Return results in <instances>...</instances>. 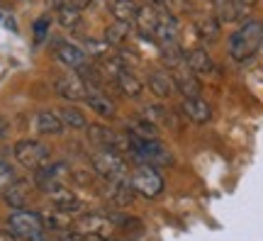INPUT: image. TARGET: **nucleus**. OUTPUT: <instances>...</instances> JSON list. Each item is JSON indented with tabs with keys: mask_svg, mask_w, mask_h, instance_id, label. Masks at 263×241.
Segmentation results:
<instances>
[{
	"mask_svg": "<svg viewBox=\"0 0 263 241\" xmlns=\"http://www.w3.org/2000/svg\"><path fill=\"white\" fill-rule=\"evenodd\" d=\"M183 115L190 122H195V124H207V122L212 120V107L200 95L197 98H185L183 100Z\"/></svg>",
	"mask_w": 263,
	"mask_h": 241,
	"instance_id": "15",
	"label": "nucleus"
},
{
	"mask_svg": "<svg viewBox=\"0 0 263 241\" xmlns=\"http://www.w3.org/2000/svg\"><path fill=\"white\" fill-rule=\"evenodd\" d=\"M59 12V25L66 29H76L81 25V8H76V5H68V8H61L57 10Z\"/></svg>",
	"mask_w": 263,
	"mask_h": 241,
	"instance_id": "27",
	"label": "nucleus"
},
{
	"mask_svg": "<svg viewBox=\"0 0 263 241\" xmlns=\"http://www.w3.org/2000/svg\"><path fill=\"white\" fill-rule=\"evenodd\" d=\"M129 137L141 139V141H154V139H159V129H156V124H151L149 120L139 117V120L129 122Z\"/></svg>",
	"mask_w": 263,
	"mask_h": 241,
	"instance_id": "22",
	"label": "nucleus"
},
{
	"mask_svg": "<svg viewBox=\"0 0 263 241\" xmlns=\"http://www.w3.org/2000/svg\"><path fill=\"white\" fill-rule=\"evenodd\" d=\"M263 44V22L261 20H249L229 37V56L234 61H249Z\"/></svg>",
	"mask_w": 263,
	"mask_h": 241,
	"instance_id": "1",
	"label": "nucleus"
},
{
	"mask_svg": "<svg viewBox=\"0 0 263 241\" xmlns=\"http://www.w3.org/2000/svg\"><path fill=\"white\" fill-rule=\"evenodd\" d=\"M195 29L202 39L215 42V39L219 37V20H217V15H200V17L195 20Z\"/></svg>",
	"mask_w": 263,
	"mask_h": 241,
	"instance_id": "23",
	"label": "nucleus"
},
{
	"mask_svg": "<svg viewBox=\"0 0 263 241\" xmlns=\"http://www.w3.org/2000/svg\"><path fill=\"white\" fill-rule=\"evenodd\" d=\"M15 158H17L20 166H25L27 171H39L47 163H51V151L42 141L22 139L15 144Z\"/></svg>",
	"mask_w": 263,
	"mask_h": 241,
	"instance_id": "6",
	"label": "nucleus"
},
{
	"mask_svg": "<svg viewBox=\"0 0 263 241\" xmlns=\"http://www.w3.org/2000/svg\"><path fill=\"white\" fill-rule=\"evenodd\" d=\"M93 168L105 180H129L132 178V171L127 166V161L122 158V154H117L112 149H103L100 154H95Z\"/></svg>",
	"mask_w": 263,
	"mask_h": 241,
	"instance_id": "4",
	"label": "nucleus"
},
{
	"mask_svg": "<svg viewBox=\"0 0 263 241\" xmlns=\"http://www.w3.org/2000/svg\"><path fill=\"white\" fill-rule=\"evenodd\" d=\"M68 5H76V0H47V8L51 10H61V8H68Z\"/></svg>",
	"mask_w": 263,
	"mask_h": 241,
	"instance_id": "31",
	"label": "nucleus"
},
{
	"mask_svg": "<svg viewBox=\"0 0 263 241\" xmlns=\"http://www.w3.org/2000/svg\"><path fill=\"white\" fill-rule=\"evenodd\" d=\"M49 25H51V20H49V17L34 20V25H32V32H34V39H37V42H42V39L49 37Z\"/></svg>",
	"mask_w": 263,
	"mask_h": 241,
	"instance_id": "29",
	"label": "nucleus"
},
{
	"mask_svg": "<svg viewBox=\"0 0 263 241\" xmlns=\"http://www.w3.org/2000/svg\"><path fill=\"white\" fill-rule=\"evenodd\" d=\"M93 0H76V8H85V5H90Z\"/></svg>",
	"mask_w": 263,
	"mask_h": 241,
	"instance_id": "35",
	"label": "nucleus"
},
{
	"mask_svg": "<svg viewBox=\"0 0 263 241\" xmlns=\"http://www.w3.org/2000/svg\"><path fill=\"white\" fill-rule=\"evenodd\" d=\"M149 88H151V93L159 95V98H171V95L178 90V88H176V81H173V76L166 73V71H151L149 73Z\"/></svg>",
	"mask_w": 263,
	"mask_h": 241,
	"instance_id": "17",
	"label": "nucleus"
},
{
	"mask_svg": "<svg viewBox=\"0 0 263 241\" xmlns=\"http://www.w3.org/2000/svg\"><path fill=\"white\" fill-rule=\"evenodd\" d=\"M54 88H57V93L66 100H85V81L81 76L76 73H66V76H59L57 81H54Z\"/></svg>",
	"mask_w": 263,
	"mask_h": 241,
	"instance_id": "10",
	"label": "nucleus"
},
{
	"mask_svg": "<svg viewBox=\"0 0 263 241\" xmlns=\"http://www.w3.org/2000/svg\"><path fill=\"white\" fill-rule=\"evenodd\" d=\"M132 158L137 163H149V166H171L173 163V154L168 146H163L161 139L154 141H141L132 137Z\"/></svg>",
	"mask_w": 263,
	"mask_h": 241,
	"instance_id": "3",
	"label": "nucleus"
},
{
	"mask_svg": "<svg viewBox=\"0 0 263 241\" xmlns=\"http://www.w3.org/2000/svg\"><path fill=\"white\" fill-rule=\"evenodd\" d=\"M3 200L12 207V210H22L29 200V193H27V186L20 183V180H12L8 186L3 188Z\"/></svg>",
	"mask_w": 263,
	"mask_h": 241,
	"instance_id": "20",
	"label": "nucleus"
},
{
	"mask_svg": "<svg viewBox=\"0 0 263 241\" xmlns=\"http://www.w3.org/2000/svg\"><path fill=\"white\" fill-rule=\"evenodd\" d=\"M185 59H188V66L193 68V73L197 76H210L215 71V61H212V56L207 54L205 49H190Z\"/></svg>",
	"mask_w": 263,
	"mask_h": 241,
	"instance_id": "19",
	"label": "nucleus"
},
{
	"mask_svg": "<svg viewBox=\"0 0 263 241\" xmlns=\"http://www.w3.org/2000/svg\"><path fill=\"white\" fill-rule=\"evenodd\" d=\"M59 117H61V122H64L66 127H71V129H85V127H88L83 112L76 110V107H64V110H59Z\"/></svg>",
	"mask_w": 263,
	"mask_h": 241,
	"instance_id": "26",
	"label": "nucleus"
},
{
	"mask_svg": "<svg viewBox=\"0 0 263 241\" xmlns=\"http://www.w3.org/2000/svg\"><path fill=\"white\" fill-rule=\"evenodd\" d=\"M85 102H88V107H90L95 115H100L105 120H112L115 117V102L110 100L98 85L85 83Z\"/></svg>",
	"mask_w": 263,
	"mask_h": 241,
	"instance_id": "9",
	"label": "nucleus"
},
{
	"mask_svg": "<svg viewBox=\"0 0 263 241\" xmlns=\"http://www.w3.org/2000/svg\"><path fill=\"white\" fill-rule=\"evenodd\" d=\"M8 183H12V171H10L8 163L0 161V188H5Z\"/></svg>",
	"mask_w": 263,
	"mask_h": 241,
	"instance_id": "30",
	"label": "nucleus"
},
{
	"mask_svg": "<svg viewBox=\"0 0 263 241\" xmlns=\"http://www.w3.org/2000/svg\"><path fill=\"white\" fill-rule=\"evenodd\" d=\"M132 186L134 190L141 195V197H159L163 193V176L159 173V168L156 166H149V163H139V166L132 171Z\"/></svg>",
	"mask_w": 263,
	"mask_h": 241,
	"instance_id": "5",
	"label": "nucleus"
},
{
	"mask_svg": "<svg viewBox=\"0 0 263 241\" xmlns=\"http://www.w3.org/2000/svg\"><path fill=\"white\" fill-rule=\"evenodd\" d=\"M8 134H10V122L5 120L3 115H0V139H5Z\"/></svg>",
	"mask_w": 263,
	"mask_h": 241,
	"instance_id": "33",
	"label": "nucleus"
},
{
	"mask_svg": "<svg viewBox=\"0 0 263 241\" xmlns=\"http://www.w3.org/2000/svg\"><path fill=\"white\" fill-rule=\"evenodd\" d=\"M42 217V222H44V227L47 229H51V232H66V229H73V214L64 212V210H59V207H51V210H44V212L39 214Z\"/></svg>",
	"mask_w": 263,
	"mask_h": 241,
	"instance_id": "16",
	"label": "nucleus"
},
{
	"mask_svg": "<svg viewBox=\"0 0 263 241\" xmlns=\"http://www.w3.org/2000/svg\"><path fill=\"white\" fill-rule=\"evenodd\" d=\"M0 241H22L17 234H12L10 229H0Z\"/></svg>",
	"mask_w": 263,
	"mask_h": 241,
	"instance_id": "32",
	"label": "nucleus"
},
{
	"mask_svg": "<svg viewBox=\"0 0 263 241\" xmlns=\"http://www.w3.org/2000/svg\"><path fill=\"white\" fill-rule=\"evenodd\" d=\"M137 3L134 0H115L112 3V17L120 20V22H127V25H134V20H137Z\"/></svg>",
	"mask_w": 263,
	"mask_h": 241,
	"instance_id": "24",
	"label": "nucleus"
},
{
	"mask_svg": "<svg viewBox=\"0 0 263 241\" xmlns=\"http://www.w3.org/2000/svg\"><path fill=\"white\" fill-rule=\"evenodd\" d=\"M137 197V190L132 180H107V200L112 207H129Z\"/></svg>",
	"mask_w": 263,
	"mask_h": 241,
	"instance_id": "13",
	"label": "nucleus"
},
{
	"mask_svg": "<svg viewBox=\"0 0 263 241\" xmlns=\"http://www.w3.org/2000/svg\"><path fill=\"white\" fill-rule=\"evenodd\" d=\"M115 83L127 98H141V93H144V83L132 73L129 68H120V73L115 76Z\"/></svg>",
	"mask_w": 263,
	"mask_h": 241,
	"instance_id": "18",
	"label": "nucleus"
},
{
	"mask_svg": "<svg viewBox=\"0 0 263 241\" xmlns=\"http://www.w3.org/2000/svg\"><path fill=\"white\" fill-rule=\"evenodd\" d=\"M171 76H173V81H176V88H178L185 98H197V95H200V81H197V73H193V68L188 66V59H185V64H180L178 68H173Z\"/></svg>",
	"mask_w": 263,
	"mask_h": 241,
	"instance_id": "11",
	"label": "nucleus"
},
{
	"mask_svg": "<svg viewBox=\"0 0 263 241\" xmlns=\"http://www.w3.org/2000/svg\"><path fill=\"white\" fill-rule=\"evenodd\" d=\"M44 193L49 195V200H51V205H54V207H59V210H64V212H68V214L81 212V207H83V205H81V200H78V195H76L71 188H66L64 183L47 188Z\"/></svg>",
	"mask_w": 263,
	"mask_h": 241,
	"instance_id": "8",
	"label": "nucleus"
},
{
	"mask_svg": "<svg viewBox=\"0 0 263 241\" xmlns=\"http://www.w3.org/2000/svg\"><path fill=\"white\" fill-rule=\"evenodd\" d=\"M8 229L12 234H17L22 241H44V232H47L42 217H39L37 212H27L25 207L10 212Z\"/></svg>",
	"mask_w": 263,
	"mask_h": 241,
	"instance_id": "2",
	"label": "nucleus"
},
{
	"mask_svg": "<svg viewBox=\"0 0 263 241\" xmlns=\"http://www.w3.org/2000/svg\"><path fill=\"white\" fill-rule=\"evenodd\" d=\"M159 20H161V10L156 5H141L139 12H137V32H139L144 39H154L156 34V27H159Z\"/></svg>",
	"mask_w": 263,
	"mask_h": 241,
	"instance_id": "12",
	"label": "nucleus"
},
{
	"mask_svg": "<svg viewBox=\"0 0 263 241\" xmlns=\"http://www.w3.org/2000/svg\"><path fill=\"white\" fill-rule=\"evenodd\" d=\"M64 122L59 117V112H51V110H44L37 115V132L39 134H47V137H59L64 132Z\"/></svg>",
	"mask_w": 263,
	"mask_h": 241,
	"instance_id": "21",
	"label": "nucleus"
},
{
	"mask_svg": "<svg viewBox=\"0 0 263 241\" xmlns=\"http://www.w3.org/2000/svg\"><path fill=\"white\" fill-rule=\"evenodd\" d=\"M256 0H236V5H239V10L241 8H249V5H254Z\"/></svg>",
	"mask_w": 263,
	"mask_h": 241,
	"instance_id": "34",
	"label": "nucleus"
},
{
	"mask_svg": "<svg viewBox=\"0 0 263 241\" xmlns=\"http://www.w3.org/2000/svg\"><path fill=\"white\" fill-rule=\"evenodd\" d=\"M129 32H132V25L120 22V20H112V25L105 29V42H107V44H115V47H120V44H124V39L129 37Z\"/></svg>",
	"mask_w": 263,
	"mask_h": 241,
	"instance_id": "25",
	"label": "nucleus"
},
{
	"mask_svg": "<svg viewBox=\"0 0 263 241\" xmlns=\"http://www.w3.org/2000/svg\"><path fill=\"white\" fill-rule=\"evenodd\" d=\"M73 229H78V232L85 234V236H103V239H110L115 232V222L107 214L85 212L73 222Z\"/></svg>",
	"mask_w": 263,
	"mask_h": 241,
	"instance_id": "7",
	"label": "nucleus"
},
{
	"mask_svg": "<svg viewBox=\"0 0 263 241\" xmlns=\"http://www.w3.org/2000/svg\"><path fill=\"white\" fill-rule=\"evenodd\" d=\"M144 120H149L151 124H173L171 120V112L161 105H146L144 107Z\"/></svg>",
	"mask_w": 263,
	"mask_h": 241,
	"instance_id": "28",
	"label": "nucleus"
},
{
	"mask_svg": "<svg viewBox=\"0 0 263 241\" xmlns=\"http://www.w3.org/2000/svg\"><path fill=\"white\" fill-rule=\"evenodd\" d=\"M54 51H57V59L68 68H81V66L88 64V56L81 47H76L73 42H57L54 44Z\"/></svg>",
	"mask_w": 263,
	"mask_h": 241,
	"instance_id": "14",
	"label": "nucleus"
}]
</instances>
